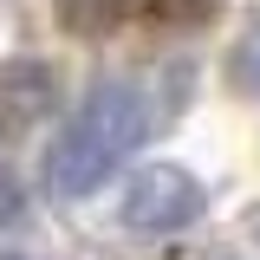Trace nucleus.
<instances>
[{"mask_svg":"<svg viewBox=\"0 0 260 260\" xmlns=\"http://www.w3.org/2000/svg\"><path fill=\"white\" fill-rule=\"evenodd\" d=\"M156 124H162V111H156V91L143 78H104V85H91L85 104L65 117V130L46 150V189L59 202L98 195L124 169L130 150H143L156 137Z\"/></svg>","mask_w":260,"mask_h":260,"instance_id":"obj_1","label":"nucleus"},{"mask_svg":"<svg viewBox=\"0 0 260 260\" xmlns=\"http://www.w3.org/2000/svg\"><path fill=\"white\" fill-rule=\"evenodd\" d=\"M202 215V182L176 162H143L124 189V228L137 234H176Z\"/></svg>","mask_w":260,"mask_h":260,"instance_id":"obj_2","label":"nucleus"},{"mask_svg":"<svg viewBox=\"0 0 260 260\" xmlns=\"http://www.w3.org/2000/svg\"><path fill=\"white\" fill-rule=\"evenodd\" d=\"M221 0H59L65 32H104V26H189V20H208Z\"/></svg>","mask_w":260,"mask_h":260,"instance_id":"obj_3","label":"nucleus"},{"mask_svg":"<svg viewBox=\"0 0 260 260\" xmlns=\"http://www.w3.org/2000/svg\"><path fill=\"white\" fill-rule=\"evenodd\" d=\"M241 78H247V85L260 91V32L247 39V46H241Z\"/></svg>","mask_w":260,"mask_h":260,"instance_id":"obj_4","label":"nucleus"}]
</instances>
